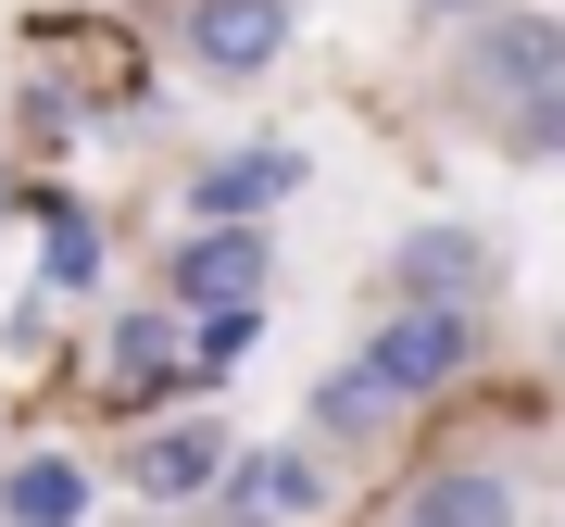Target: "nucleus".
<instances>
[{
	"mask_svg": "<svg viewBox=\"0 0 565 527\" xmlns=\"http://www.w3.org/2000/svg\"><path fill=\"white\" fill-rule=\"evenodd\" d=\"M315 427H327V440H390V427H403V415H390V402H377V389H364V377L340 365V377H327V389H315Z\"/></svg>",
	"mask_w": 565,
	"mask_h": 527,
	"instance_id": "f8f14e48",
	"label": "nucleus"
},
{
	"mask_svg": "<svg viewBox=\"0 0 565 527\" xmlns=\"http://www.w3.org/2000/svg\"><path fill=\"white\" fill-rule=\"evenodd\" d=\"M565 88V25L553 13H515V0H490L478 13V39H465V63H452V101L465 114H527V101H553Z\"/></svg>",
	"mask_w": 565,
	"mask_h": 527,
	"instance_id": "f03ea898",
	"label": "nucleus"
},
{
	"mask_svg": "<svg viewBox=\"0 0 565 527\" xmlns=\"http://www.w3.org/2000/svg\"><path fill=\"white\" fill-rule=\"evenodd\" d=\"M415 13H490V0H415Z\"/></svg>",
	"mask_w": 565,
	"mask_h": 527,
	"instance_id": "2eb2a0df",
	"label": "nucleus"
},
{
	"mask_svg": "<svg viewBox=\"0 0 565 527\" xmlns=\"http://www.w3.org/2000/svg\"><path fill=\"white\" fill-rule=\"evenodd\" d=\"M39 277L51 289H88V277H102V226H88V202H51L39 214Z\"/></svg>",
	"mask_w": 565,
	"mask_h": 527,
	"instance_id": "9b49d317",
	"label": "nucleus"
},
{
	"mask_svg": "<svg viewBox=\"0 0 565 527\" xmlns=\"http://www.w3.org/2000/svg\"><path fill=\"white\" fill-rule=\"evenodd\" d=\"M465 365H478V314H415V302H390V314L352 340V377L377 389L390 415H415V402H440V389H465Z\"/></svg>",
	"mask_w": 565,
	"mask_h": 527,
	"instance_id": "f257e3e1",
	"label": "nucleus"
},
{
	"mask_svg": "<svg viewBox=\"0 0 565 527\" xmlns=\"http://www.w3.org/2000/svg\"><path fill=\"white\" fill-rule=\"evenodd\" d=\"M0 515H13V527H76L88 515V465H76V452H25V465L0 477Z\"/></svg>",
	"mask_w": 565,
	"mask_h": 527,
	"instance_id": "1a4fd4ad",
	"label": "nucleus"
},
{
	"mask_svg": "<svg viewBox=\"0 0 565 527\" xmlns=\"http://www.w3.org/2000/svg\"><path fill=\"white\" fill-rule=\"evenodd\" d=\"M553 365H565V340H553Z\"/></svg>",
	"mask_w": 565,
	"mask_h": 527,
	"instance_id": "f3484780",
	"label": "nucleus"
},
{
	"mask_svg": "<svg viewBox=\"0 0 565 527\" xmlns=\"http://www.w3.org/2000/svg\"><path fill=\"white\" fill-rule=\"evenodd\" d=\"M264 226H202V239H189L177 264H163V314H264Z\"/></svg>",
	"mask_w": 565,
	"mask_h": 527,
	"instance_id": "20e7f679",
	"label": "nucleus"
},
{
	"mask_svg": "<svg viewBox=\"0 0 565 527\" xmlns=\"http://www.w3.org/2000/svg\"><path fill=\"white\" fill-rule=\"evenodd\" d=\"M177 63L214 88H252L289 63V0H177Z\"/></svg>",
	"mask_w": 565,
	"mask_h": 527,
	"instance_id": "7ed1b4c3",
	"label": "nucleus"
},
{
	"mask_svg": "<svg viewBox=\"0 0 565 527\" xmlns=\"http://www.w3.org/2000/svg\"><path fill=\"white\" fill-rule=\"evenodd\" d=\"M503 139H515L527 163H553V151H565V88H553V101H527V114H503Z\"/></svg>",
	"mask_w": 565,
	"mask_h": 527,
	"instance_id": "4468645a",
	"label": "nucleus"
},
{
	"mask_svg": "<svg viewBox=\"0 0 565 527\" xmlns=\"http://www.w3.org/2000/svg\"><path fill=\"white\" fill-rule=\"evenodd\" d=\"M0 226H13V163H0Z\"/></svg>",
	"mask_w": 565,
	"mask_h": 527,
	"instance_id": "dca6fc26",
	"label": "nucleus"
},
{
	"mask_svg": "<svg viewBox=\"0 0 565 527\" xmlns=\"http://www.w3.org/2000/svg\"><path fill=\"white\" fill-rule=\"evenodd\" d=\"M214 477H226V440H214L202 415H189V427H151V440L126 452V490H139V503H202Z\"/></svg>",
	"mask_w": 565,
	"mask_h": 527,
	"instance_id": "6e6552de",
	"label": "nucleus"
},
{
	"mask_svg": "<svg viewBox=\"0 0 565 527\" xmlns=\"http://www.w3.org/2000/svg\"><path fill=\"white\" fill-rule=\"evenodd\" d=\"M289 189H302V151H214L189 176V202H202V226H264Z\"/></svg>",
	"mask_w": 565,
	"mask_h": 527,
	"instance_id": "0eeeda50",
	"label": "nucleus"
},
{
	"mask_svg": "<svg viewBox=\"0 0 565 527\" xmlns=\"http://www.w3.org/2000/svg\"><path fill=\"white\" fill-rule=\"evenodd\" d=\"M403 527H515V477H503V465H478V452H452V465H415Z\"/></svg>",
	"mask_w": 565,
	"mask_h": 527,
	"instance_id": "423d86ee",
	"label": "nucleus"
},
{
	"mask_svg": "<svg viewBox=\"0 0 565 527\" xmlns=\"http://www.w3.org/2000/svg\"><path fill=\"white\" fill-rule=\"evenodd\" d=\"M102 377H114V389H163V377H189V326H177V314H126L114 340H102Z\"/></svg>",
	"mask_w": 565,
	"mask_h": 527,
	"instance_id": "9d476101",
	"label": "nucleus"
},
{
	"mask_svg": "<svg viewBox=\"0 0 565 527\" xmlns=\"http://www.w3.org/2000/svg\"><path fill=\"white\" fill-rule=\"evenodd\" d=\"M252 326H264V314H189V377H226V365L252 352Z\"/></svg>",
	"mask_w": 565,
	"mask_h": 527,
	"instance_id": "ddd939ff",
	"label": "nucleus"
},
{
	"mask_svg": "<svg viewBox=\"0 0 565 527\" xmlns=\"http://www.w3.org/2000/svg\"><path fill=\"white\" fill-rule=\"evenodd\" d=\"M390 302H415V314H478V302H490V239H478V226H415V239L390 251Z\"/></svg>",
	"mask_w": 565,
	"mask_h": 527,
	"instance_id": "39448f33",
	"label": "nucleus"
}]
</instances>
